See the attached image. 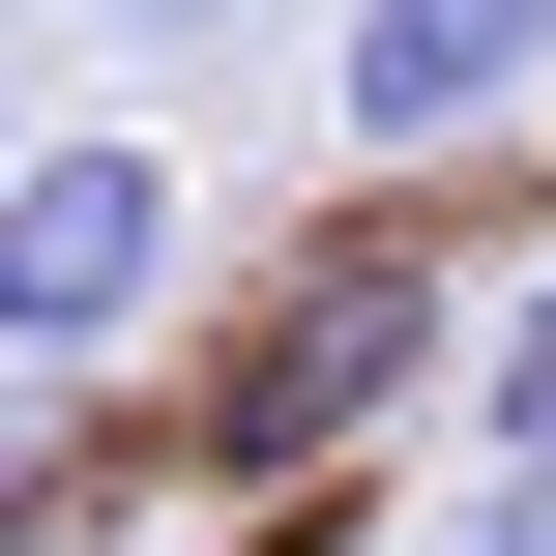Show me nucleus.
I'll return each instance as SVG.
<instances>
[{"label":"nucleus","mask_w":556,"mask_h":556,"mask_svg":"<svg viewBox=\"0 0 556 556\" xmlns=\"http://www.w3.org/2000/svg\"><path fill=\"white\" fill-rule=\"evenodd\" d=\"M59 498H88V440H59V410H29V381H0V556L59 528Z\"/></svg>","instance_id":"obj_5"},{"label":"nucleus","mask_w":556,"mask_h":556,"mask_svg":"<svg viewBox=\"0 0 556 556\" xmlns=\"http://www.w3.org/2000/svg\"><path fill=\"white\" fill-rule=\"evenodd\" d=\"M88 29H147V59H235V29H264V0H88Z\"/></svg>","instance_id":"obj_7"},{"label":"nucleus","mask_w":556,"mask_h":556,"mask_svg":"<svg viewBox=\"0 0 556 556\" xmlns=\"http://www.w3.org/2000/svg\"><path fill=\"white\" fill-rule=\"evenodd\" d=\"M410 323H440V264H410V235H352V264H323V293H293L235 381H205V469H323V440L410 381Z\"/></svg>","instance_id":"obj_3"},{"label":"nucleus","mask_w":556,"mask_h":556,"mask_svg":"<svg viewBox=\"0 0 556 556\" xmlns=\"http://www.w3.org/2000/svg\"><path fill=\"white\" fill-rule=\"evenodd\" d=\"M0 147H29V88H0Z\"/></svg>","instance_id":"obj_8"},{"label":"nucleus","mask_w":556,"mask_h":556,"mask_svg":"<svg viewBox=\"0 0 556 556\" xmlns=\"http://www.w3.org/2000/svg\"><path fill=\"white\" fill-rule=\"evenodd\" d=\"M176 235H205V176H176L147 117H29V147H0V381H88V352L176 293Z\"/></svg>","instance_id":"obj_1"},{"label":"nucleus","mask_w":556,"mask_h":556,"mask_svg":"<svg viewBox=\"0 0 556 556\" xmlns=\"http://www.w3.org/2000/svg\"><path fill=\"white\" fill-rule=\"evenodd\" d=\"M0 29H29V0H0Z\"/></svg>","instance_id":"obj_9"},{"label":"nucleus","mask_w":556,"mask_h":556,"mask_svg":"<svg viewBox=\"0 0 556 556\" xmlns=\"http://www.w3.org/2000/svg\"><path fill=\"white\" fill-rule=\"evenodd\" d=\"M323 88H352L381 176H469V147L556 117V0H323Z\"/></svg>","instance_id":"obj_2"},{"label":"nucleus","mask_w":556,"mask_h":556,"mask_svg":"<svg viewBox=\"0 0 556 556\" xmlns=\"http://www.w3.org/2000/svg\"><path fill=\"white\" fill-rule=\"evenodd\" d=\"M469 440H556V264L498 293V323H469Z\"/></svg>","instance_id":"obj_4"},{"label":"nucleus","mask_w":556,"mask_h":556,"mask_svg":"<svg viewBox=\"0 0 556 556\" xmlns=\"http://www.w3.org/2000/svg\"><path fill=\"white\" fill-rule=\"evenodd\" d=\"M469 556H556V440H469Z\"/></svg>","instance_id":"obj_6"}]
</instances>
